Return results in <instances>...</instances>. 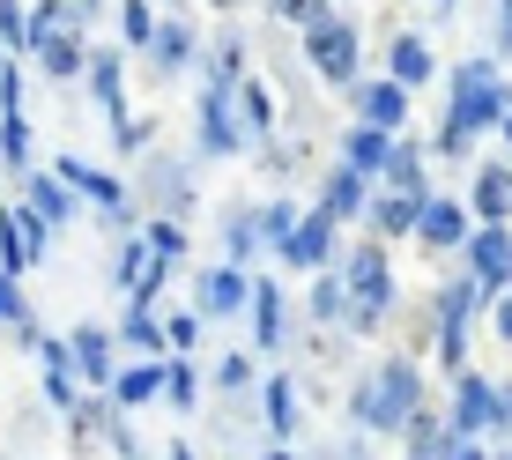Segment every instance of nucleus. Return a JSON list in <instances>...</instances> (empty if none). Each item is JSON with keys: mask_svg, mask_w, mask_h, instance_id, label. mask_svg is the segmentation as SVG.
I'll return each instance as SVG.
<instances>
[{"mask_svg": "<svg viewBox=\"0 0 512 460\" xmlns=\"http://www.w3.org/2000/svg\"><path fill=\"white\" fill-rule=\"evenodd\" d=\"M67 357H75V379L90 386V394H112V379H119V334L104 320H82L75 334H67Z\"/></svg>", "mask_w": 512, "mask_h": 460, "instance_id": "13", "label": "nucleus"}, {"mask_svg": "<svg viewBox=\"0 0 512 460\" xmlns=\"http://www.w3.org/2000/svg\"><path fill=\"white\" fill-rule=\"evenodd\" d=\"M401 460H446V409H423L409 416V431H401Z\"/></svg>", "mask_w": 512, "mask_h": 460, "instance_id": "33", "label": "nucleus"}, {"mask_svg": "<svg viewBox=\"0 0 512 460\" xmlns=\"http://www.w3.org/2000/svg\"><path fill=\"white\" fill-rule=\"evenodd\" d=\"M260 8H268V15H275V23H290V30H305V23H312V15H320V8H334V0H260Z\"/></svg>", "mask_w": 512, "mask_h": 460, "instance_id": "46", "label": "nucleus"}, {"mask_svg": "<svg viewBox=\"0 0 512 460\" xmlns=\"http://www.w3.org/2000/svg\"><path fill=\"white\" fill-rule=\"evenodd\" d=\"M156 38V0H119V52H149Z\"/></svg>", "mask_w": 512, "mask_h": 460, "instance_id": "38", "label": "nucleus"}, {"mask_svg": "<svg viewBox=\"0 0 512 460\" xmlns=\"http://www.w3.org/2000/svg\"><path fill=\"white\" fill-rule=\"evenodd\" d=\"M0 334H15L23 349H38V342H45V327H38V312H30L23 282H8V275H0Z\"/></svg>", "mask_w": 512, "mask_h": 460, "instance_id": "35", "label": "nucleus"}, {"mask_svg": "<svg viewBox=\"0 0 512 460\" xmlns=\"http://www.w3.org/2000/svg\"><path fill=\"white\" fill-rule=\"evenodd\" d=\"M208 386H216V401H231V394H245V386H260V364L238 357V349H223V364L208 371Z\"/></svg>", "mask_w": 512, "mask_h": 460, "instance_id": "42", "label": "nucleus"}, {"mask_svg": "<svg viewBox=\"0 0 512 460\" xmlns=\"http://www.w3.org/2000/svg\"><path fill=\"white\" fill-rule=\"evenodd\" d=\"M364 238H372V245L416 238V201H401V193H386V186H372V208H364Z\"/></svg>", "mask_w": 512, "mask_h": 460, "instance_id": "29", "label": "nucleus"}, {"mask_svg": "<svg viewBox=\"0 0 512 460\" xmlns=\"http://www.w3.org/2000/svg\"><path fill=\"white\" fill-rule=\"evenodd\" d=\"M305 67H312V82H327V90H349V82L364 75L357 67V52H364V38H357V23H349L342 8H320L305 30Z\"/></svg>", "mask_w": 512, "mask_h": 460, "instance_id": "5", "label": "nucleus"}, {"mask_svg": "<svg viewBox=\"0 0 512 460\" xmlns=\"http://www.w3.org/2000/svg\"><path fill=\"white\" fill-rule=\"evenodd\" d=\"M305 312H312V320H320V327H342L349 320V290H342V275H312V290H305Z\"/></svg>", "mask_w": 512, "mask_h": 460, "instance_id": "36", "label": "nucleus"}, {"mask_svg": "<svg viewBox=\"0 0 512 460\" xmlns=\"http://www.w3.org/2000/svg\"><path fill=\"white\" fill-rule=\"evenodd\" d=\"M490 327H498V342L512 349V290H505V297H490Z\"/></svg>", "mask_w": 512, "mask_h": 460, "instance_id": "49", "label": "nucleus"}, {"mask_svg": "<svg viewBox=\"0 0 512 460\" xmlns=\"http://www.w3.org/2000/svg\"><path fill=\"white\" fill-rule=\"evenodd\" d=\"M253 253H260V208L231 201V208H223V268L253 275Z\"/></svg>", "mask_w": 512, "mask_h": 460, "instance_id": "28", "label": "nucleus"}, {"mask_svg": "<svg viewBox=\"0 0 512 460\" xmlns=\"http://www.w3.org/2000/svg\"><path fill=\"white\" fill-rule=\"evenodd\" d=\"M23 60L38 67L45 82H75L90 67V23H82L67 0H30V45Z\"/></svg>", "mask_w": 512, "mask_h": 460, "instance_id": "4", "label": "nucleus"}, {"mask_svg": "<svg viewBox=\"0 0 512 460\" xmlns=\"http://www.w3.org/2000/svg\"><path fill=\"white\" fill-rule=\"evenodd\" d=\"M431 8H438V15H453V8H461V0H431Z\"/></svg>", "mask_w": 512, "mask_h": 460, "instance_id": "56", "label": "nucleus"}, {"mask_svg": "<svg viewBox=\"0 0 512 460\" xmlns=\"http://www.w3.org/2000/svg\"><path fill=\"white\" fill-rule=\"evenodd\" d=\"M438 75V52L416 38V30H394V45H386V82H401V90H423V82Z\"/></svg>", "mask_w": 512, "mask_h": 460, "instance_id": "25", "label": "nucleus"}, {"mask_svg": "<svg viewBox=\"0 0 512 460\" xmlns=\"http://www.w3.org/2000/svg\"><path fill=\"white\" fill-rule=\"evenodd\" d=\"M260 460H297V453H290V446H268V453H260Z\"/></svg>", "mask_w": 512, "mask_h": 460, "instance_id": "55", "label": "nucleus"}, {"mask_svg": "<svg viewBox=\"0 0 512 460\" xmlns=\"http://www.w3.org/2000/svg\"><path fill=\"white\" fill-rule=\"evenodd\" d=\"M149 260H156V253H149V238H141V230H127V238H119V253H112V282H119V297H127L134 282L149 275Z\"/></svg>", "mask_w": 512, "mask_h": 460, "instance_id": "40", "label": "nucleus"}, {"mask_svg": "<svg viewBox=\"0 0 512 460\" xmlns=\"http://www.w3.org/2000/svg\"><path fill=\"white\" fill-rule=\"evenodd\" d=\"M141 238H149V253L164 260V268H179V260L193 253V238H186V223H164V216H149L141 223Z\"/></svg>", "mask_w": 512, "mask_h": 460, "instance_id": "41", "label": "nucleus"}, {"mask_svg": "<svg viewBox=\"0 0 512 460\" xmlns=\"http://www.w3.org/2000/svg\"><path fill=\"white\" fill-rule=\"evenodd\" d=\"M446 438H461V446H483V438H498V379H490L483 364H468L461 379H453Z\"/></svg>", "mask_w": 512, "mask_h": 460, "instance_id": "9", "label": "nucleus"}, {"mask_svg": "<svg viewBox=\"0 0 512 460\" xmlns=\"http://www.w3.org/2000/svg\"><path fill=\"white\" fill-rule=\"evenodd\" d=\"M342 104H349V127H372L386 141H401V134H409V119H416V97L401 90V82H386V75H357L342 90Z\"/></svg>", "mask_w": 512, "mask_h": 460, "instance_id": "8", "label": "nucleus"}, {"mask_svg": "<svg viewBox=\"0 0 512 460\" xmlns=\"http://www.w3.org/2000/svg\"><path fill=\"white\" fill-rule=\"evenodd\" d=\"M231 112H238L245 141H260V149H268V141L282 134V119H275V90H268V82H253V75H245L238 90H231Z\"/></svg>", "mask_w": 512, "mask_h": 460, "instance_id": "27", "label": "nucleus"}, {"mask_svg": "<svg viewBox=\"0 0 512 460\" xmlns=\"http://www.w3.org/2000/svg\"><path fill=\"white\" fill-rule=\"evenodd\" d=\"M320 208L327 223H364V208H372V179H364V171H349V164H334L327 179H320Z\"/></svg>", "mask_w": 512, "mask_h": 460, "instance_id": "21", "label": "nucleus"}, {"mask_svg": "<svg viewBox=\"0 0 512 460\" xmlns=\"http://www.w3.org/2000/svg\"><path fill=\"white\" fill-rule=\"evenodd\" d=\"M245 297H253V275H238V268H201V282H193V312L201 320H238L245 312Z\"/></svg>", "mask_w": 512, "mask_h": 460, "instance_id": "19", "label": "nucleus"}, {"mask_svg": "<svg viewBox=\"0 0 512 460\" xmlns=\"http://www.w3.org/2000/svg\"><path fill=\"white\" fill-rule=\"evenodd\" d=\"M67 8H75L82 23H97V15H104V0H67Z\"/></svg>", "mask_w": 512, "mask_h": 460, "instance_id": "52", "label": "nucleus"}, {"mask_svg": "<svg viewBox=\"0 0 512 460\" xmlns=\"http://www.w3.org/2000/svg\"><path fill=\"white\" fill-rule=\"evenodd\" d=\"M297 216H305V208H297L290 193L260 201V245H268V253H282V245H290V230H297Z\"/></svg>", "mask_w": 512, "mask_h": 460, "instance_id": "39", "label": "nucleus"}, {"mask_svg": "<svg viewBox=\"0 0 512 460\" xmlns=\"http://www.w3.org/2000/svg\"><path fill=\"white\" fill-rule=\"evenodd\" d=\"M505 112H512L505 67L490 60V52H468V60L446 75V127H461V134L475 141V134H498Z\"/></svg>", "mask_w": 512, "mask_h": 460, "instance_id": "3", "label": "nucleus"}, {"mask_svg": "<svg viewBox=\"0 0 512 460\" xmlns=\"http://www.w3.org/2000/svg\"><path fill=\"white\" fill-rule=\"evenodd\" d=\"M498 141H505V164H512V112H505V127H498Z\"/></svg>", "mask_w": 512, "mask_h": 460, "instance_id": "54", "label": "nucleus"}, {"mask_svg": "<svg viewBox=\"0 0 512 460\" xmlns=\"http://www.w3.org/2000/svg\"><path fill=\"white\" fill-rule=\"evenodd\" d=\"M164 460H201V453H193L186 438H171V446H164Z\"/></svg>", "mask_w": 512, "mask_h": 460, "instance_id": "53", "label": "nucleus"}, {"mask_svg": "<svg viewBox=\"0 0 512 460\" xmlns=\"http://www.w3.org/2000/svg\"><path fill=\"white\" fill-rule=\"evenodd\" d=\"M297 379L290 371H268V379H260V431H268V446H290L297 438Z\"/></svg>", "mask_w": 512, "mask_h": 460, "instance_id": "22", "label": "nucleus"}, {"mask_svg": "<svg viewBox=\"0 0 512 460\" xmlns=\"http://www.w3.org/2000/svg\"><path fill=\"white\" fill-rule=\"evenodd\" d=\"M141 201H149V216L186 223L193 201H201V186H193V164H186V156L149 149V164H141V179H134V208H141Z\"/></svg>", "mask_w": 512, "mask_h": 460, "instance_id": "7", "label": "nucleus"}, {"mask_svg": "<svg viewBox=\"0 0 512 460\" xmlns=\"http://www.w3.org/2000/svg\"><path fill=\"white\" fill-rule=\"evenodd\" d=\"M141 60H149L156 82H179V75H193V60H201V38H193L186 15H156V38H149Z\"/></svg>", "mask_w": 512, "mask_h": 460, "instance_id": "17", "label": "nucleus"}, {"mask_svg": "<svg viewBox=\"0 0 512 460\" xmlns=\"http://www.w3.org/2000/svg\"><path fill=\"white\" fill-rule=\"evenodd\" d=\"M468 230H475V216H468V201H461L453 186L431 193V201L416 208V245H423V253H461Z\"/></svg>", "mask_w": 512, "mask_h": 460, "instance_id": "14", "label": "nucleus"}, {"mask_svg": "<svg viewBox=\"0 0 512 460\" xmlns=\"http://www.w3.org/2000/svg\"><path fill=\"white\" fill-rule=\"evenodd\" d=\"M45 253H52V230L23 201H0V275L23 282L30 268H45Z\"/></svg>", "mask_w": 512, "mask_h": 460, "instance_id": "11", "label": "nucleus"}, {"mask_svg": "<svg viewBox=\"0 0 512 460\" xmlns=\"http://www.w3.org/2000/svg\"><path fill=\"white\" fill-rule=\"evenodd\" d=\"M208 8H216V15H231V8H238V0H208Z\"/></svg>", "mask_w": 512, "mask_h": 460, "instance_id": "57", "label": "nucleus"}, {"mask_svg": "<svg viewBox=\"0 0 512 460\" xmlns=\"http://www.w3.org/2000/svg\"><path fill=\"white\" fill-rule=\"evenodd\" d=\"M334 238H342V223H327L320 208H305V216H297V230H290V245H282V268L290 275H327L334 268Z\"/></svg>", "mask_w": 512, "mask_h": 460, "instance_id": "16", "label": "nucleus"}, {"mask_svg": "<svg viewBox=\"0 0 512 460\" xmlns=\"http://www.w3.org/2000/svg\"><path fill=\"white\" fill-rule=\"evenodd\" d=\"M193 342H201V312H164V349L171 357H193Z\"/></svg>", "mask_w": 512, "mask_h": 460, "instance_id": "44", "label": "nucleus"}, {"mask_svg": "<svg viewBox=\"0 0 512 460\" xmlns=\"http://www.w3.org/2000/svg\"><path fill=\"white\" fill-rule=\"evenodd\" d=\"M193 149L201 156H245L253 141H245V127H238V112H231V97L223 90H201V104H193Z\"/></svg>", "mask_w": 512, "mask_h": 460, "instance_id": "15", "label": "nucleus"}, {"mask_svg": "<svg viewBox=\"0 0 512 460\" xmlns=\"http://www.w3.org/2000/svg\"><path fill=\"white\" fill-rule=\"evenodd\" d=\"M112 141H119V156H141V149L156 141V119H149V112H127V119L112 127Z\"/></svg>", "mask_w": 512, "mask_h": 460, "instance_id": "45", "label": "nucleus"}, {"mask_svg": "<svg viewBox=\"0 0 512 460\" xmlns=\"http://www.w3.org/2000/svg\"><path fill=\"white\" fill-rule=\"evenodd\" d=\"M498 438H512V379H498Z\"/></svg>", "mask_w": 512, "mask_h": 460, "instance_id": "50", "label": "nucleus"}, {"mask_svg": "<svg viewBox=\"0 0 512 460\" xmlns=\"http://www.w3.org/2000/svg\"><path fill=\"white\" fill-rule=\"evenodd\" d=\"M490 60H512V0L490 8Z\"/></svg>", "mask_w": 512, "mask_h": 460, "instance_id": "47", "label": "nucleus"}, {"mask_svg": "<svg viewBox=\"0 0 512 460\" xmlns=\"http://www.w3.org/2000/svg\"><path fill=\"white\" fill-rule=\"evenodd\" d=\"M468 201V216L475 223H512V164L498 156V164H475L468 171V186H453Z\"/></svg>", "mask_w": 512, "mask_h": 460, "instance_id": "18", "label": "nucleus"}, {"mask_svg": "<svg viewBox=\"0 0 512 460\" xmlns=\"http://www.w3.org/2000/svg\"><path fill=\"white\" fill-rule=\"evenodd\" d=\"M461 275H468L483 297H505V290H512V223H475V230H468Z\"/></svg>", "mask_w": 512, "mask_h": 460, "instance_id": "10", "label": "nucleus"}, {"mask_svg": "<svg viewBox=\"0 0 512 460\" xmlns=\"http://www.w3.org/2000/svg\"><path fill=\"white\" fill-rule=\"evenodd\" d=\"M446 460H490V446H461V438H446Z\"/></svg>", "mask_w": 512, "mask_h": 460, "instance_id": "51", "label": "nucleus"}, {"mask_svg": "<svg viewBox=\"0 0 512 460\" xmlns=\"http://www.w3.org/2000/svg\"><path fill=\"white\" fill-rule=\"evenodd\" d=\"M245 320H253V357H282L290 349V297H282V275H253V297H245Z\"/></svg>", "mask_w": 512, "mask_h": 460, "instance_id": "12", "label": "nucleus"}, {"mask_svg": "<svg viewBox=\"0 0 512 460\" xmlns=\"http://www.w3.org/2000/svg\"><path fill=\"white\" fill-rule=\"evenodd\" d=\"M38 371H45V401L60 416H75L82 379H75V357H67V334H45V342H38Z\"/></svg>", "mask_w": 512, "mask_h": 460, "instance_id": "24", "label": "nucleus"}, {"mask_svg": "<svg viewBox=\"0 0 512 460\" xmlns=\"http://www.w3.org/2000/svg\"><path fill=\"white\" fill-rule=\"evenodd\" d=\"M156 394H164V364H119V379H112V394H104V401L127 416V409H149Z\"/></svg>", "mask_w": 512, "mask_h": 460, "instance_id": "32", "label": "nucleus"}, {"mask_svg": "<svg viewBox=\"0 0 512 460\" xmlns=\"http://www.w3.org/2000/svg\"><path fill=\"white\" fill-rule=\"evenodd\" d=\"M52 179H60L67 193H75V201H90L97 216L119 230V238H127V230H141V223H134V216H141V208H134V186L119 179V171L90 164V156H52Z\"/></svg>", "mask_w": 512, "mask_h": 460, "instance_id": "6", "label": "nucleus"}, {"mask_svg": "<svg viewBox=\"0 0 512 460\" xmlns=\"http://www.w3.org/2000/svg\"><path fill=\"white\" fill-rule=\"evenodd\" d=\"M23 208L52 230V238H60V230L82 216V201H75V193H67L60 179H52V171H23Z\"/></svg>", "mask_w": 512, "mask_h": 460, "instance_id": "23", "label": "nucleus"}, {"mask_svg": "<svg viewBox=\"0 0 512 460\" xmlns=\"http://www.w3.org/2000/svg\"><path fill=\"white\" fill-rule=\"evenodd\" d=\"M119 349H141V357H149V364H164L171 357V349H164V320H156V312H141V305H127V312H119Z\"/></svg>", "mask_w": 512, "mask_h": 460, "instance_id": "34", "label": "nucleus"}, {"mask_svg": "<svg viewBox=\"0 0 512 460\" xmlns=\"http://www.w3.org/2000/svg\"><path fill=\"white\" fill-rule=\"evenodd\" d=\"M334 275H342V290H349V320H342V334H379V327L401 312V282H394V260H386V245L357 238L349 253H334Z\"/></svg>", "mask_w": 512, "mask_h": 460, "instance_id": "2", "label": "nucleus"}, {"mask_svg": "<svg viewBox=\"0 0 512 460\" xmlns=\"http://www.w3.org/2000/svg\"><path fill=\"white\" fill-rule=\"evenodd\" d=\"M238 82H245V38H238V30H223L216 52H201V90H223V97H231Z\"/></svg>", "mask_w": 512, "mask_h": 460, "instance_id": "30", "label": "nucleus"}, {"mask_svg": "<svg viewBox=\"0 0 512 460\" xmlns=\"http://www.w3.org/2000/svg\"><path fill=\"white\" fill-rule=\"evenodd\" d=\"M423 401H431L423 394V364L401 357V349H386V357L349 386V423H357V438H401Z\"/></svg>", "mask_w": 512, "mask_h": 460, "instance_id": "1", "label": "nucleus"}, {"mask_svg": "<svg viewBox=\"0 0 512 460\" xmlns=\"http://www.w3.org/2000/svg\"><path fill=\"white\" fill-rule=\"evenodd\" d=\"M490 460H512V446H505V453H490Z\"/></svg>", "mask_w": 512, "mask_h": 460, "instance_id": "58", "label": "nucleus"}, {"mask_svg": "<svg viewBox=\"0 0 512 460\" xmlns=\"http://www.w3.org/2000/svg\"><path fill=\"white\" fill-rule=\"evenodd\" d=\"M82 82H90L97 112L119 127V119H127V52H119V45H104V52H97V45H90V67H82Z\"/></svg>", "mask_w": 512, "mask_h": 460, "instance_id": "20", "label": "nucleus"}, {"mask_svg": "<svg viewBox=\"0 0 512 460\" xmlns=\"http://www.w3.org/2000/svg\"><path fill=\"white\" fill-rule=\"evenodd\" d=\"M164 401H171V416L201 409V371H193V357H164Z\"/></svg>", "mask_w": 512, "mask_h": 460, "instance_id": "37", "label": "nucleus"}, {"mask_svg": "<svg viewBox=\"0 0 512 460\" xmlns=\"http://www.w3.org/2000/svg\"><path fill=\"white\" fill-rule=\"evenodd\" d=\"M379 186H386V193H401V201H416V208H423V201H431V193H438V186H431V179H423V141H409V134H401V141H394V156H386V171H379Z\"/></svg>", "mask_w": 512, "mask_h": 460, "instance_id": "26", "label": "nucleus"}, {"mask_svg": "<svg viewBox=\"0 0 512 460\" xmlns=\"http://www.w3.org/2000/svg\"><path fill=\"white\" fill-rule=\"evenodd\" d=\"M30 45V0H0V60H23Z\"/></svg>", "mask_w": 512, "mask_h": 460, "instance_id": "43", "label": "nucleus"}, {"mask_svg": "<svg viewBox=\"0 0 512 460\" xmlns=\"http://www.w3.org/2000/svg\"><path fill=\"white\" fill-rule=\"evenodd\" d=\"M431 149H438V156H453V164H468V149H475V141H468L461 127H446V119H438V134H431Z\"/></svg>", "mask_w": 512, "mask_h": 460, "instance_id": "48", "label": "nucleus"}, {"mask_svg": "<svg viewBox=\"0 0 512 460\" xmlns=\"http://www.w3.org/2000/svg\"><path fill=\"white\" fill-rule=\"evenodd\" d=\"M386 156H394V141L372 134V127H342V149H334V164H349V171H364V179L379 186V171H386Z\"/></svg>", "mask_w": 512, "mask_h": 460, "instance_id": "31", "label": "nucleus"}, {"mask_svg": "<svg viewBox=\"0 0 512 460\" xmlns=\"http://www.w3.org/2000/svg\"><path fill=\"white\" fill-rule=\"evenodd\" d=\"M0 460H8V453H0Z\"/></svg>", "mask_w": 512, "mask_h": 460, "instance_id": "59", "label": "nucleus"}]
</instances>
